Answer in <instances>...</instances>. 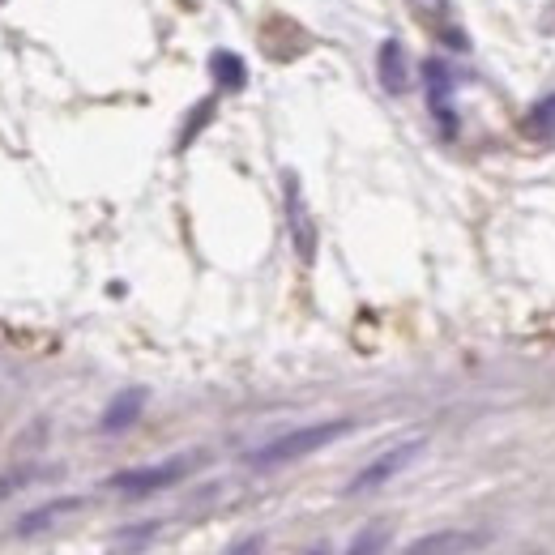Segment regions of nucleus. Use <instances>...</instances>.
I'll return each mask as SVG.
<instances>
[{
  "label": "nucleus",
  "mask_w": 555,
  "mask_h": 555,
  "mask_svg": "<svg viewBox=\"0 0 555 555\" xmlns=\"http://www.w3.org/2000/svg\"><path fill=\"white\" fill-rule=\"evenodd\" d=\"M351 419H329V423H308V427H295V432H282L274 440L257 444V449L248 453V466L252 470H278V466H291L299 462V457L308 453H321L325 444L342 440L346 432H351Z\"/></svg>",
  "instance_id": "f257e3e1"
},
{
  "label": "nucleus",
  "mask_w": 555,
  "mask_h": 555,
  "mask_svg": "<svg viewBox=\"0 0 555 555\" xmlns=\"http://www.w3.org/2000/svg\"><path fill=\"white\" fill-rule=\"evenodd\" d=\"M193 466H197V457H193V453H184V457H167V462H158V466H137V470H120V474H111L107 487H111V491H124V496H150V491L176 487Z\"/></svg>",
  "instance_id": "f03ea898"
},
{
  "label": "nucleus",
  "mask_w": 555,
  "mask_h": 555,
  "mask_svg": "<svg viewBox=\"0 0 555 555\" xmlns=\"http://www.w3.org/2000/svg\"><path fill=\"white\" fill-rule=\"evenodd\" d=\"M282 205H287V231H291L295 257L304 261V265H312L316 261V244H321V231H316V218L308 210L304 188H299L295 171H287V176H282Z\"/></svg>",
  "instance_id": "7ed1b4c3"
},
{
  "label": "nucleus",
  "mask_w": 555,
  "mask_h": 555,
  "mask_svg": "<svg viewBox=\"0 0 555 555\" xmlns=\"http://www.w3.org/2000/svg\"><path fill=\"white\" fill-rule=\"evenodd\" d=\"M423 453V440L419 436H410L402 444H393L389 453H380L376 462H368L351 483H346V496H363V491H376V487H385L389 479H398V474L415 462V457Z\"/></svg>",
  "instance_id": "20e7f679"
},
{
  "label": "nucleus",
  "mask_w": 555,
  "mask_h": 555,
  "mask_svg": "<svg viewBox=\"0 0 555 555\" xmlns=\"http://www.w3.org/2000/svg\"><path fill=\"white\" fill-rule=\"evenodd\" d=\"M423 77H427V107H432V116L440 120V129L444 137H453L457 133V116H453V69H449V60H440V56H427V65H423Z\"/></svg>",
  "instance_id": "39448f33"
},
{
  "label": "nucleus",
  "mask_w": 555,
  "mask_h": 555,
  "mask_svg": "<svg viewBox=\"0 0 555 555\" xmlns=\"http://www.w3.org/2000/svg\"><path fill=\"white\" fill-rule=\"evenodd\" d=\"M376 73H380V86L389 94H406L410 90V60H406V47L398 39H385L376 52Z\"/></svg>",
  "instance_id": "423d86ee"
},
{
  "label": "nucleus",
  "mask_w": 555,
  "mask_h": 555,
  "mask_svg": "<svg viewBox=\"0 0 555 555\" xmlns=\"http://www.w3.org/2000/svg\"><path fill=\"white\" fill-rule=\"evenodd\" d=\"M146 398H150L146 389H124V393H116V398L107 402V410H103L99 427H103L107 436H116V432H129V427L141 419V410H146Z\"/></svg>",
  "instance_id": "0eeeda50"
},
{
  "label": "nucleus",
  "mask_w": 555,
  "mask_h": 555,
  "mask_svg": "<svg viewBox=\"0 0 555 555\" xmlns=\"http://www.w3.org/2000/svg\"><path fill=\"white\" fill-rule=\"evenodd\" d=\"M470 547H479V534L470 530H436V534H423L415 543H406L398 555H462Z\"/></svg>",
  "instance_id": "6e6552de"
},
{
  "label": "nucleus",
  "mask_w": 555,
  "mask_h": 555,
  "mask_svg": "<svg viewBox=\"0 0 555 555\" xmlns=\"http://www.w3.org/2000/svg\"><path fill=\"white\" fill-rule=\"evenodd\" d=\"M73 509H82V500L77 496H65V500H52V504H39V509H30L18 517V526H13V534L18 538H30V534H39L47 526H56L60 517H69Z\"/></svg>",
  "instance_id": "1a4fd4ad"
},
{
  "label": "nucleus",
  "mask_w": 555,
  "mask_h": 555,
  "mask_svg": "<svg viewBox=\"0 0 555 555\" xmlns=\"http://www.w3.org/2000/svg\"><path fill=\"white\" fill-rule=\"evenodd\" d=\"M210 73H214V86L227 90V94H240L248 86V65L240 52H231V47H218L210 56Z\"/></svg>",
  "instance_id": "9d476101"
},
{
  "label": "nucleus",
  "mask_w": 555,
  "mask_h": 555,
  "mask_svg": "<svg viewBox=\"0 0 555 555\" xmlns=\"http://www.w3.org/2000/svg\"><path fill=\"white\" fill-rule=\"evenodd\" d=\"M526 133L538 137V141L555 137V94H547V99H538V103L530 107V116H526Z\"/></svg>",
  "instance_id": "9b49d317"
},
{
  "label": "nucleus",
  "mask_w": 555,
  "mask_h": 555,
  "mask_svg": "<svg viewBox=\"0 0 555 555\" xmlns=\"http://www.w3.org/2000/svg\"><path fill=\"white\" fill-rule=\"evenodd\" d=\"M385 547H389V526L385 521H372V526H363L355 534V543L346 555H385Z\"/></svg>",
  "instance_id": "f8f14e48"
},
{
  "label": "nucleus",
  "mask_w": 555,
  "mask_h": 555,
  "mask_svg": "<svg viewBox=\"0 0 555 555\" xmlns=\"http://www.w3.org/2000/svg\"><path fill=\"white\" fill-rule=\"evenodd\" d=\"M214 111H218V99H201L193 111H188V124H184V133H180V150H184L188 141H193V137L205 129V124H210Z\"/></svg>",
  "instance_id": "ddd939ff"
},
{
  "label": "nucleus",
  "mask_w": 555,
  "mask_h": 555,
  "mask_svg": "<svg viewBox=\"0 0 555 555\" xmlns=\"http://www.w3.org/2000/svg\"><path fill=\"white\" fill-rule=\"evenodd\" d=\"M257 551H261V538H244V543L235 547L231 555H257Z\"/></svg>",
  "instance_id": "4468645a"
},
{
  "label": "nucleus",
  "mask_w": 555,
  "mask_h": 555,
  "mask_svg": "<svg viewBox=\"0 0 555 555\" xmlns=\"http://www.w3.org/2000/svg\"><path fill=\"white\" fill-rule=\"evenodd\" d=\"M304 555H329V547H325V543H316V547H308Z\"/></svg>",
  "instance_id": "2eb2a0df"
},
{
  "label": "nucleus",
  "mask_w": 555,
  "mask_h": 555,
  "mask_svg": "<svg viewBox=\"0 0 555 555\" xmlns=\"http://www.w3.org/2000/svg\"><path fill=\"white\" fill-rule=\"evenodd\" d=\"M0 5H5V0H0Z\"/></svg>",
  "instance_id": "dca6fc26"
}]
</instances>
